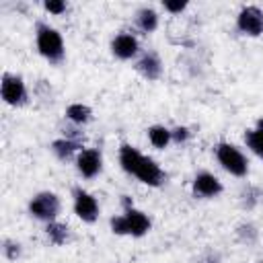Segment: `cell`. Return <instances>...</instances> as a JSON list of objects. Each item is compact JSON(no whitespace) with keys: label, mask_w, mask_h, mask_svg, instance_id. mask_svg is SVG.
Returning <instances> with one entry per match:
<instances>
[{"label":"cell","mask_w":263,"mask_h":263,"mask_svg":"<svg viewBox=\"0 0 263 263\" xmlns=\"http://www.w3.org/2000/svg\"><path fill=\"white\" fill-rule=\"evenodd\" d=\"M138 39L134 37V35H129V33H119L113 41H111V51H113V55L115 58H119V60H129V58H134L136 53H138Z\"/></svg>","instance_id":"cell-10"},{"label":"cell","mask_w":263,"mask_h":263,"mask_svg":"<svg viewBox=\"0 0 263 263\" xmlns=\"http://www.w3.org/2000/svg\"><path fill=\"white\" fill-rule=\"evenodd\" d=\"M47 236L53 245H64L68 240V226L60 222H49L47 224Z\"/></svg>","instance_id":"cell-19"},{"label":"cell","mask_w":263,"mask_h":263,"mask_svg":"<svg viewBox=\"0 0 263 263\" xmlns=\"http://www.w3.org/2000/svg\"><path fill=\"white\" fill-rule=\"evenodd\" d=\"M18 253H21L18 242H12V240H6V242H4V255H6L8 259H16Z\"/></svg>","instance_id":"cell-23"},{"label":"cell","mask_w":263,"mask_h":263,"mask_svg":"<svg viewBox=\"0 0 263 263\" xmlns=\"http://www.w3.org/2000/svg\"><path fill=\"white\" fill-rule=\"evenodd\" d=\"M45 10H49L53 14H62L66 10V2H62V0H47L45 2Z\"/></svg>","instance_id":"cell-22"},{"label":"cell","mask_w":263,"mask_h":263,"mask_svg":"<svg viewBox=\"0 0 263 263\" xmlns=\"http://www.w3.org/2000/svg\"><path fill=\"white\" fill-rule=\"evenodd\" d=\"M66 117H68L72 123L82 125V123H86V121L90 119V109H88L86 105H82V103H74V105H70V107L66 109Z\"/></svg>","instance_id":"cell-18"},{"label":"cell","mask_w":263,"mask_h":263,"mask_svg":"<svg viewBox=\"0 0 263 263\" xmlns=\"http://www.w3.org/2000/svg\"><path fill=\"white\" fill-rule=\"evenodd\" d=\"M162 4H164V8H166L168 12H175V14L187 8V2H181V0H177V2H173V0H166V2H162Z\"/></svg>","instance_id":"cell-24"},{"label":"cell","mask_w":263,"mask_h":263,"mask_svg":"<svg viewBox=\"0 0 263 263\" xmlns=\"http://www.w3.org/2000/svg\"><path fill=\"white\" fill-rule=\"evenodd\" d=\"M193 191H195V195H201V197H214V195L222 193V183L212 173H199L193 179Z\"/></svg>","instance_id":"cell-9"},{"label":"cell","mask_w":263,"mask_h":263,"mask_svg":"<svg viewBox=\"0 0 263 263\" xmlns=\"http://www.w3.org/2000/svg\"><path fill=\"white\" fill-rule=\"evenodd\" d=\"M111 230H113L115 234H129L125 216H115V218H111Z\"/></svg>","instance_id":"cell-20"},{"label":"cell","mask_w":263,"mask_h":263,"mask_svg":"<svg viewBox=\"0 0 263 263\" xmlns=\"http://www.w3.org/2000/svg\"><path fill=\"white\" fill-rule=\"evenodd\" d=\"M216 156H218V162L224 166V171H228L230 175H234V177H245L247 175L249 162L236 146L222 142V144L216 146Z\"/></svg>","instance_id":"cell-2"},{"label":"cell","mask_w":263,"mask_h":263,"mask_svg":"<svg viewBox=\"0 0 263 263\" xmlns=\"http://www.w3.org/2000/svg\"><path fill=\"white\" fill-rule=\"evenodd\" d=\"M245 142L249 144V148L263 158V119L257 121V127L255 129H249L245 134Z\"/></svg>","instance_id":"cell-15"},{"label":"cell","mask_w":263,"mask_h":263,"mask_svg":"<svg viewBox=\"0 0 263 263\" xmlns=\"http://www.w3.org/2000/svg\"><path fill=\"white\" fill-rule=\"evenodd\" d=\"M0 92H2L4 103L12 105V107H18V105H23V103L27 101L25 82H23L21 76H14V74H4V76H2Z\"/></svg>","instance_id":"cell-4"},{"label":"cell","mask_w":263,"mask_h":263,"mask_svg":"<svg viewBox=\"0 0 263 263\" xmlns=\"http://www.w3.org/2000/svg\"><path fill=\"white\" fill-rule=\"evenodd\" d=\"M74 212L84 222H95L99 216V201L84 189H74Z\"/></svg>","instance_id":"cell-6"},{"label":"cell","mask_w":263,"mask_h":263,"mask_svg":"<svg viewBox=\"0 0 263 263\" xmlns=\"http://www.w3.org/2000/svg\"><path fill=\"white\" fill-rule=\"evenodd\" d=\"M138 27L144 31V33H152L156 27H158V14L152 10V8H142L138 12Z\"/></svg>","instance_id":"cell-17"},{"label":"cell","mask_w":263,"mask_h":263,"mask_svg":"<svg viewBox=\"0 0 263 263\" xmlns=\"http://www.w3.org/2000/svg\"><path fill=\"white\" fill-rule=\"evenodd\" d=\"M136 68H138V72H140L144 78H148V80H156V78L160 76V72H162V64H160V58H158L154 51H148V53H144V55L138 60Z\"/></svg>","instance_id":"cell-12"},{"label":"cell","mask_w":263,"mask_h":263,"mask_svg":"<svg viewBox=\"0 0 263 263\" xmlns=\"http://www.w3.org/2000/svg\"><path fill=\"white\" fill-rule=\"evenodd\" d=\"M148 140L154 148H166V144L171 142V129H166L164 125H152L148 129Z\"/></svg>","instance_id":"cell-16"},{"label":"cell","mask_w":263,"mask_h":263,"mask_svg":"<svg viewBox=\"0 0 263 263\" xmlns=\"http://www.w3.org/2000/svg\"><path fill=\"white\" fill-rule=\"evenodd\" d=\"M259 263H263V261H259Z\"/></svg>","instance_id":"cell-25"},{"label":"cell","mask_w":263,"mask_h":263,"mask_svg":"<svg viewBox=\"0 0 263 263\" xmlns=\"http://www.w3.org/2000/svg\"><path fill=\"white\" fill-rule=\"evenodd\" d=\"M136 177H138L142 183L150 185V187H158V185L164 181V173H162V168H160L152 158H148V156H144L142 162L138 164V168H136Z\"/></svg>","instance_id":"cell-8"},{"label":"cell","mask_w":263,"mask_h":263,"mask_svg":"<svg viewBox=\"0 0 263 263\" xmlns=\"http://www.w3.org/2000/svg\"><path fill=\"white\" fill-rule=\"evenodd\" d=\"M125 220H127V230L132 236H144L148 230H150V220L144 212L136 210L134 205L132 208H125Z\"/></svg>","instance_id":"cell-11"},{"label":"cell","mask_w":263,"mask_h":263,"mask_svg":"<svg viewBox=\"0 0 263 263\" xmlns=\"http://www.w3.org/2000/svg\"><path fill=\"white\" fill-rule=\"evenodd\" d=\"M142 154L134 148V146H129V144H123L121 146V150H119V164H121V168L125 171V173H129V175H136V168H138V164L142 162Z\"/></svg>","instance_id":"cell-13"},{"label":"cell","mask_w":263,"mask_h":263,"mask_svg":"<svg viewBox=\"0 0 263 263\" xmlns=\"http://www.w3.org/2000/svg\"><path fill=\"white\" fill-rule=\"evenodd\" d=\"M101 162H103L101 152H99L97 148H86V150H80V154H78V158H76V168H78V173H80L82 177L90 179V177L99 175Z\"/></svg>","instance_id":"cell-7"},{"label":"cell","mask_w":263,"mask_h":263,"mask_svg":"<svg viewBox=\"0 0 263 263\" xmlns=\"http://www.w3.org/2000/svg\"><path fill=\"white\" fill-rule=\"evenodd\" d=\"M37 49L39 53L49 60V62H60L64 58V41L62 35L47 27V25H39L37 27Z\"/></svg>","instance_id":"cell-1"},{"label":"cell","mask_w":263,"mask_h":263,"mask_svg":"<svg viewBox=\"0 0 263 263\" xmlns=\"http://www.w3.org/2000/svg\"><path fill=\"white\" fill-rule=\"evenodd\" d=\"M187 138H189V129H187L185 125H179V127L171 129V140H173V142L181 144V142H185Z\"/></svg>","instance_id":"cell-21"},{"label":"cell","mask_w":263,"mask_h":263,"mask_svg":"<svg viewBox=\"0 0 263 263\" xmlns=\"http://www.w3.org/2000/svg\"><path fill=\"white\" fill-rule=\"evenodd\" d=\"M236 25H238V29L245 35H253V37L261 35L263 33V12H261V8H257V6H245L238 12Z\"/></svg>","instance_id":"cell-5"},{"label":"cell","mask_w":263,"mask_h":263,"mask_svg":"<svg viewBox=\"0 0 263 263\" xmlns=\"http://www.w3.org/2000/svg\"><path fill=\"white\" fill-rule=\"evenodd\" d=\"M29 212L31 216H35L37 220H45V222H53V218L60 212V199L55 193L51 191H41L37 193L31 203H29Z\"/></svg>","instance_id":"cell-3"},{"label":"cell","mask_w":263,"mask_h":263,"mask_svg":"<svg viewBox=\"0 0 263 263\" xmlns=\"http://www.w3.org/2000/svg\"><path fill=\"white\" fill-rule=\"evenodd\" d=\"M78 148H80V140H74V138H62V140H55V142L51 144V150H53V154H55L60 160L72 158Z\"/></svg>","instance_id":"cell-14"}]
</instances>
